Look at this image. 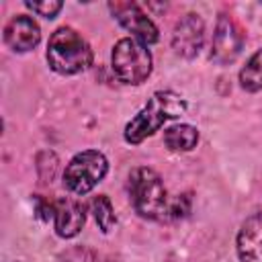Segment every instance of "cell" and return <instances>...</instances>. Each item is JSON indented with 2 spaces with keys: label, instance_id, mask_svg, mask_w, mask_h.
Masks as SVG:
<instances>
[{
  "label": "cell",
  "instance_id": "15",
  "mask_svg": "<svg viewBox=\"0 0 262 262\" xmlns=\"http://www.w3.org/2000/svg\"><path fill=\"white\" fill-rule=\"evenodd\" d=\"M57 170V156L53 151H43L37 158V172L41 182H51Z\"/></svg>",
  "mask_w": 262,
  "mask_h": 262
},
{
  "label": "cell",
  "instance_id": "2",
  "mask_svg": "<svg viewBox=\"0 0 262 262\" xmlns=\"http://www.w3.org/2000/svg\"><path fill=\"white\" fill-rule=\"evenodd\" d=\"M129 196L139 217L151 221L170 219V199L160 174L151 168H135L129 174Z\"/></svg>",
  "mask_w": 262,
  "mask_h": 262
},
{
  "label": "cell",
  "instance_id": "12",
  "mask_svg": "<svg viewBox=\"0 0 262 262\" xmlns=\"http://www.w3.org/2000/svg\"><path fill=\"white\" fill-rule=\"evenodd\" d=\"M199 141V131L192 125H174L166 129L164 143L172 151H190Z\"/></svg>",
  "mask_w": 262,
  "mask_h": 262
},
{
  "label": "cell",
  "instance_id": "17",
  "mask_svg": "<svg viewBox=\"0 0 262 262\" xmlns=\"http://www.w3.org/2000/svg\"><path fill=\"white\" fill-rule=\"evenodd\" d=\"M27 8H31L33 12H37L39 16H45V18H53L59 10H61V2H55V0H45V2H25Z\"/></svg>",
  "mask_w": 262,
  "mask_h": 262
},
{
  "label": "cell",
  "instance_id": "16",
  "mask_svg": "<svg viewBox=\"0 0 262 262\" xmlns=\"http://www.w3.org/2000/svg\"><path fill=\"white\" fill-rule=\"evenodd\" d=\"M59 262H98V256L92 250L78 246V248H72L66 254H61Z\"/></svg>",
  "mask_w": 262,
  "mask_h": 262
},
{
  "label": "cell",
  "instance_id": "14",
  "mask_svg": "<svg viewBox=\"0 0 262 262\" xmlns=\"http://www.w3.org/2000/svg\"><path fill=\"white\" fill-rule=\"evenodd\" d=\"M90 209H92V215H94V219H96L100 231H102V233H108V231L115 227V223H117L115 209H113L108 196H104V194L94 196L92 203H90Z\"/></svg>",
  "mask_w": 262,
  "mask_h": 262
},
{
  "label": "cell",
  "instance_id": "10",
  "mask_svg": "<svg viewBox=\"0 0 262 262\" xmlns=\"http://www.w3.org/2000/svg\"><path fill=\"white\" fill-rule=\"evenodd\" d=\"M235 246L242 262H262V213H254L242 223Z\"/></svg>",
  "mask_w": 262,
  "mask_h": 262
},
{
  "label": "cell",
  "instance_id": "5",
  "mask_svg": "<svg viewBox=\"0 0 262 262\" xmlns=\"http://www.w3.org/2000/svg\"><path fill=\"white\" fill-rule=\"evenodd\" d=\"M108 172V160L96 149L76 154L63 172V186L74 194L90 192Z\"/></svg>",
  "mask_w": 262,
  "mask_h": 262
},
{
  "label": "cell",
  "instance_id": "9",
  "mask_svg": "<svg viewBox=\"0 0 262 262\" xmlns=\"http://www.w3.org/2000/svg\"><path fill=\"white\" fill-rule=\"evenodd\" d=\"M39 41H41V29L27 14H16L4 27V43L12 51H18V53L31 51L39 45Z\"/></svg>",
  "mask_w": 262,
  "mask_h": 262
},
{
  "label": "cell",
  "instance_id": "13",
  "mask_svg": "<svg viewBox=\"0 0 262 262\" xmlns=\"http://www.w3.org/2000/svg\"><path fill=\"white\" fill-rule=\"evenodd\" d=\"M239 84L248 92L262 90V49H258L239 72Z\"/></svg>",
  "mask_w": 262,
  "mask_h": 262
},
{
  "label": "cell",
  "instance_id": "8",
  "mask_svg": "<svg viewBox=\"0 0 262 262\" xmlns=\"http://www.w3.org/2000/svg\"><path fill=\"white\" fill-rule=\"evenodd\" d=\"M203 41H205V23L199 14L190 12L176 23L172 33V47L178 55L192 59L194 55H199Z\"/></svg>",
  "mask_w": 262,
  "mask_h": 262
},
{
  "label": "cell",
  "instance_id": "3",
  "mask_svg": "<svg viewBox=\"0 0 262 262\" xmlns=\"http://www.w3.org/2000/svg\"><path fill=\"white\" fill-rule=\"evenodd\" d=\"M47 63L53 72L63 76L80 74L92 63V49L78 31L72 27H61L49 39Z\"/></svg>",
  "mask_w": 262,
  "mask_h": 262
},
{
  "label": "cell",
  "instance_id": "1",
  "mask_svg": "<svg viewBox=\"0 0 262 262\" xmlns=\"http://www.w3.org/2000/svg\"><path fill=\"white\" fill-rule=\"evenodd\" d=\"M186 111V100L170 90L154 92L147 104L127 123L125 139L129 143H141L145 137L154 135L166 121L178 119Z\"/></svg>",
  "mask_w": 262,
  "mask_h": 262
},
{
  "label": "cell",
  "instance_id": "6",
  "mask_svg": "<svg viewBox=\"0 0 262 262\" xmlns=\"http://www.w3.org/2000/svg\"><path fill=\"white\" fill-rule=\"evenodd\" d=\"M244 47V31L242 27L229 16L221 14L215 25L213 41H211V59L215 63H231Z\"/></svg>",
  "mask_w": 262,
  "mask_h": 262
},
{
  "label": "cell",
  "instance_id": "7",
  "mask_svg": "<svg viewBox=\"0 0 262 262\" xmlns=\"http://www.w3.org/2000/svg\"><path fill=\"white\" fill-rule=\"evenodd\" d=\"M108 10L115 14V18L121 23V27L133 35V39H137L145 45H151L158 41V37H160L158 27L141 10L139 4H135V2H111Z\"/></svg>",
  "mask_w": 262,
  "mask_h": 262
},
{
  "label": "cell",
  "instance_id": "11",
  "mask_svg": "<svg viewBox=\"0 0 262 262\" xmlns=\"http://www.w3.org/2000/svg\"><path fill=\"white\" fill-rule=\"evenodd\" d=\"M55 233L59 237H74L86 221V207L76 199H59L55 203Z\"/></svg>",
  "mask_w": 262,
  "mask_h": 262
},
{
  "label": "cell",
  "instance_id": "4",
  "mask_svg": "<svg viewBox=\"0 0 262 262\" xmlns=\"http://www.w3.org/2000/svg\"><path fill=\"white\" fill-rule=\"evenodd\" d=\"M111 63H113L115 76L123 84L137 86L145 82L147 76L151 74V53L145 43L133 37H125L115 43Z\"/></svg>",
  "mask_w": 262,
  "mask_h": 262
},
{
  "label": "cell",
  "instance_id": "18",
  "mask_svg": "<svg viewBox=\"0 0 262 262\" xmlns=\"http://www.w3.org/2000/svg\"><path fill=\"white\" fill-rule=\"evenodd\" d=\"M33 203H35V209H37V217L41 221H49L51 217H55V203L51 205L41 196H33Z\"/></svg>",
  "mask_w": 262,
  "mask_h": 262
}]
</instances>
